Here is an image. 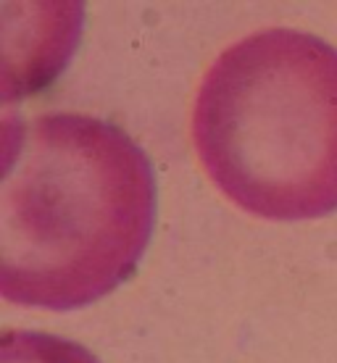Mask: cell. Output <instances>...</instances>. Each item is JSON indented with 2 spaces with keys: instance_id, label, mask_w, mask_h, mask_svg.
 <instances>
[{
  "instance_id": "3",
  "label": "cell",
  "mask_w": 337,
  "mask_h": 363,
  "mask_svg": "<svg viewBox=\"0 0 337 363\" xmlns=\"http://www.w3.org/2000/svg\"><path fill=\"white\" fill-rule=\"evenodd\" d=\"M0 363H101L84 345L48 332L9 329L0 340Z\"/></svg>"
},
{
  "instance_id": "2",
  "label": "cell",
  "mask_w": 337,
  "mask_h": 363,
  "mask_svg": "<svg viewBox=\"0 0 337 363\" xmlns=\"http://www.w3.org/2000/svg\"><path fill=\"white\" fill-rule=\"evenodd\" d=\"M192 143L209 179L266 221L337 211V48L290 27L237 40L203 74Z\"/></svg>"
},
{
  "instance_id": "1",
  "label": "cell",
  "mask_w": 337,
  "mask_h": 363,
  "mask_svg": "<svg viewBox=\"0 0 337 363\" xmlns=\"http://www.w3.org/2000/svg\"><path fill=\"white\" fill-rule=\"evenodd\" d=\"M158 216L148 153L106 118L53 111L6 118L0 292L77 311L137 274Z\"/></svg>"
}]
</instances>
